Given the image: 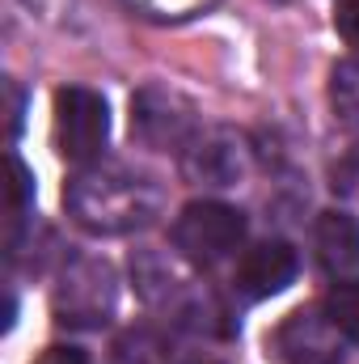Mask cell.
<instances>
[{
    "mask_svg": "<svg viewBox=\"0 0 359 364\" xmlns=\"http://www.w3.org/2000/svg\"><path fill=\"white\" fill-rule=\"evenodd\" d=\"M64 208L97 237H123L153 225V216L161 212V186L123 161H89L68 178Z\"/></svg>",
    "mask_w": 359,
    "mask_h": 364,
    "instance_id": "cell-1",
    "label": "cell"
},
{
    "mask_svg": "<svg viewBox=\"0 0 359 364\" xmlns=\"http://www.w3.org/2000/svg\"><path fill=\"white\" fill-rule=\"evenodd\" d=\"M114 301H118V275L97 255L72 259L60 272V284L51 292L55 322L72 331H101L114 318Z\"/></svg>",
    "mask_w": 359,
    "mask_h": 364,
    "instance_id": "cell-2",
    "label": "cell"
},
{
    "mask_svg": "<svg viewBox=\"0 0 359 364\" xmlns=\"http://www.w3.org/2000/svg\"><path fill=\"white\" fill-rule=\"evenodd\" d=\"M245 242V216L220 199H194L174 220V250L190 267H216L233 259Z\"/></svg>",
    "mask_w": 359,
    "mask_h": 364,
    "instance_id": "cell-3",
    "label": "cell"
},
{
    "mask_svg": "<svg viewBox=\"0 0 359 364\" xmlns=\"http://www.w3.org/2000/svg\"><path fill=\"white\" fill-rule=\"evenodd\" d=\"M110 136V106L97 90L68 85L55 93V149L64 161L89 166L106 149Z\"/></svg>",
    "mask_w": 359,
    "mask_h": 364,
    "instance_id": "cell-4",
    "label": "cell"
},
{
    "mask_svg": "<svg viewBox=\"0 0 359 364\" xmlns=\"http://www.w3.org/2000/svg\"><path fill=\"white\" fill-rule=\"evenodd\" d=\"M199 132L190 97H182L170 85H144L131 93V140L144 149H186Z\"/></svg>",
    "mask_w": 359,
    "mask_h": 364,
    "instance_id": "cell-5",
    "label": "cell"
},
{
    "mask_svg": "<svg viewBox=\"0 0 359 364\" xmlns=\"http://www.w3.org/2000/svg\"><path fill=\"white\" fill-rule=\"evenodd\" d=\"M250 170V149L237 132L228 127H207L194 132L190 144L182 149V174L199 186H237Z\"/></svg>",
    "mask_w": 359,
    "mask_h": 364,
    "instance_id": "cell-6",
    "label": "cell"
},
{
    "mask_svg": "<svg viewBox=\"0 0 359 364\" xmlns=\"http://www.w3.org/2000/svg\"><path fill=\"white\" fill-rule=\"evenodd\" d=\"M279 352L287 364H338L343 331L330 322L326 309H296L279 326Z\"/></svg>",
    "mask_w": 359,
    "mask_h": 364,
    "instance_id": "cell-7",
    "label": "cell"
},
{
    "mask_svg": "<svg viewBox=\"0 0 359 364\" xmlns=\"http://www.w3.org/2000/svg\"><path fill=\"white\" fill-rule=\"evenodd\" d=\"M296 267H300V259H296V250H292L287 242H258V246L245 250L241 263H237V288H241L245 296L263 301V296L283 292V288L296 279Z\"/></svg>",
    "mask_w": 359,
    "mask_h": 364,
    "instance_id": "cell-8",
    "label": "cell"
},
{
    "mask_svg": "<svg viewBox=\"0 0 359 364\" xmlns=\"http://www.w3.org/2000/svg\"><path fill=\"white\" fill-rule=\"evenodd\" d=\"M313 246L321 267L338 279L359 272V220L347 212H321L317 229H313Z\"/></svg>",
    "mask_w": 359,
    "mask_h": 364,
    "instance_id": "cell-9",
    "label": "cell"
},
{
    "mask_svg": "<svg viewBox=\"0 0 359 364\" xmlns=\"http://www.w3.org/2000/svg\"><path fill=\"white\" fill-rule=\"evenodd\" d=\"M131 272H136V288H140V296H144L148 305H161V301H170V296L178 292L174 267H170L165 259H157L153 250H144L140 259H131Z\"/></svg>",
    "mask_w": 359,
    "mask_h": 364,
    "instance_id": "cell-10",
    "label": "cell"
},
{
    "mask_svg": "<svg viewBox=\"0 0 359 364\" xmlns=\"http://www.w3.org/2000/svg\"><path fill=\"white\" fill-rule=\"evenodd\" d=\"M321 309L330 314V322L343 331L347 343H359V279H343V284H334Z\"/></svg>",
    "mask_w": 359,
    "mask_h": 364,
    "instance_id": "cell-11",
    "label": "cell"
},
{
    "mask_svg": "<svg viewBox=\"0 0 359 364\" xmlns=\"http://www.w3.org/2000/svg\"><path fill=\"white\" fill-rule=\"evenodd\" d=\"M330 102L343 119L359 123V60H343L330 73Z\"/></svg>",
    "mask_w": 359,
    "mask_h": 364,
    "instance_id": "cell-12",
    "label": "cell"
},
{
    "mask_svg": "<svg viewBox=\"0 0 359 364\" xmlns=\"http://www.w3.org/2000/svg\"><path fill=\"white\" fill-rule=\"evenodd\" d=\"M30 199H34V174L26 170V161L17 153H9V212H13V220L26 212Z\"/></svg>",
    "mask_w": 359,
    "mask_h": 364,
    "instance_id": "cell-13",
    "label": "cell"
},
{
    "mask_svg": "<svg viewBox=\"0 0 359 364\" xmlns=\"http://www.w3.org/2000/svg\"><path fill=\"white\" fill-rule=\"evenodd\" d=\"M334 26H338V34H343L351 47H359V0H343V4H338Z\"/></svg>",
    "mask_w": 359,
    "mask_h": 364,
    "instance_id": "cell-14",
    "label": "cell"
},
{
    "mask_svg": "<svg viewBox=\"0 0 359 364\" xmlns=\"http://www.w3.org/2000/svg\"><path fill=\"white\" fill-rule=\"evenodd\" d=\"M38 364H89V356L81 352V348H68V343H55V348H47Z\"/></svg>",
    "mask_w": 359,
    "mask_h": 364,
    "instance_id": "cell-15",
    "label": "cell"
},
{
    "mask_svg": "<svg viewBox=\"0 0 359 364\" xmlns=\"http://www.w3.org/2000/svg\"><path fill=\"white\" fill-rule=\"evenodd\" d=\"M4 93H9V136H17V132H21V110H26V97H21V90H17L13 81H4Z\"/></svg>",
    "mask_w": 359,
    "mask_h": 364,
    "instance_id": "cell-16",
    "label": "cell"
}]
</instances>
